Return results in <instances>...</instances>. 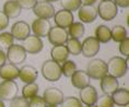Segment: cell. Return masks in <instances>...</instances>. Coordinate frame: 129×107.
<instances>
[{"label":"cell","mask_w":129,"mask_h":107,"mask_svg":"<svg viewBox=\"0 0 129 107\" xmlns=\"http://www.w3.org/2000/svg\"><path fill=\"white\" fill-rule=\"evenodd\" d=\"M107 74L113 76L116 79L124 77L128 69V58L124 59L122 57L114 56L106 62Z\"/></svg>","instance_id":"6da1fadb"},{"label":"cell","mask_w":129,"mask_h":107,"mask_svg":"<svg viewBox=\"0 0 129 107\" xmlns=\"http://www.w3.org/2000/svg\"><path fill=\"white\" fill-rule=\"evenodd\" d=\"M42 74L49 82H56L61 78V66L54 60H46L42 66Z\"/></svg>","instance_id":"7a4b0ae2"},{"label":"cell","mask_w":129,"mask_h":107,"mask_svg":"<svg viewBox=\"0 0 129 107\" xmlns=\"http://www.w3.org/2000/svg\"><path fill=\"white\" fill-rule=\"evenodd\" d=\"M98 15L104 21H112L116 18L118 13V7L113 0L101 1L98 7Z\"/></svg>","instance_id":"3957f363"},{"label":"cell","mask_w":129,"mask_h":107,"mask_svg":"<svg viewBox=\"0 0 129 107\" xmlns=\"http://www.w3.org/2000/svg\"><path fill=\"white\" fill-rule=\"evenodd\" d=\"M85 72L92 79L101 80L103 77L107 74V66H106V62L104 60L96 58L88 63Z\"/></svg>","instance_id":"277c9868"},{"label":"cell","mask_w":129,"mask_h":107,"mask_svg":"<svg viewBox=\"0 0 129 107\" xmlns=\"http://www.w3.org/2000/svg\"><path fill=\"white\" fill-rule=\"evenodd\" d=\"M7 60H9V62L12 64H21L26 60L27 57V53L25 51L22 45H18V44H13L12 46H10L7 49V54H6Z\"/></svg>","instance_id":"5b68a950"},{"label":"cell","mask_w":129,"mask_h":107,"mask_svg":"<svg viewBox=\"0 0 129 107\" xmlns=\"http://www.w3.org/2000/svg\"><path fill=\"white\" fill-rule=\"evenodd\" d=\"M18 84L14 81L4 80L0 82V99L1 100H11L18 96Z\"/></svg>","instance_id":"8992f818"},{"label":"cell","mask_w":129,"mask_h":107,"mask_svg":"<svg viewBox=\"0 0 129 107\" xmlns=\"http://www.w3.org/2000/svg\"><path fill=\"white\" fill-rule=\"evenodd\" d=\"M47 38L51 45L57 46V45H64L69 37L66 28L59 26H51L47 34Z\"/></svg>","instance_id":"52a82bcc"},{"label":"cell","mask_w":129,"mask_h":107,"mask_svg":"<svg viewBox=\"0 0 129 107\" xmlns=\"http://www.w3.org/2000/svg\"><path fill=\"white\" fill-rule=\"evenodd\" d=\"M100 43L94 36H89L81 43V54L86 58H92L100 51Z\"/></svg>","instance_id":"ba28073f"},{"label":"cell","mask_w":129,"mask_h":107,"mask_svg":"<svg viewBox=\"0 0 129 107\" xmlns=\"http://www.w3.org/2000/svg\"><path fill=\"white\" fill-rule=\"evenodd\" d=\"M33 12L34 14L37 17V19H49L54 18L55 15V7L53 4L46 1H37V4L35 5V7L33 8Z\"/></svg>","instance_id":"9c48e42d"},{"label":"cell","mask_w":129,"mask_h":107,"mask_svg":"<svg viewBox=\"0 0 129 107\" xmlns=\"http://www.w3.org/2000/svg\"><path fill=\"white\" fill-rule=\"evenodd\" d=\"M43 99L47 105H60L64 98L62 91L58 87H48L43 94Z\"/></svg>","instance_id":"30bf717a"},{"label":"cell","mask_w":129,"mask_h":107,"mask_svg":"<svg viewBox=\"0 0 129 107\" xmlns=\"http://www.w3.org/2000/svg\"><path fill=\"white\" fill-rule=\"evenodd\" d=\"M11 35L14 40L25 41L31 33V26L24 21H18L11 26Z\"/></svg>","instance_id":"8fae6325"},{"label":"cell","mask_w":129,"mask_h":107,"mask_svg":"<svg viewBox=\"0 0 129 107\" xmlns=\"http://www.w3.org/2000/svg\"><path fill=\"white\" fill-rule=\"evenodd\" d=\"M23 42H24V44L22 45V46H23V48L27 54L36 55L38 53H41L42 49H43V47H44L42 38L36 36V35H28L26 37V40L23 41Z\"/></svg>","instance_id":"7c38bea8"},{"label":"cell","mask_w":129,"mask_h":107,"mask_svg":"<svg viewBox=\"0 0 129 107\" xmlns=\"http://www.w3.org/2000/svg\"><path fill=\"white\" fill-rule=\"evenodd\" d=\"M78 18L81 23H93L98 18V10L94 6H81L78 11Z\"/></svg>","instance_id":"4fadbf2b"},{"label":"cell","mask_w":129,"mask_h":107,"mask_svg":"<svg viewBox=\"0 0 129 107\" xmlns=\"http://www.w3.org/2000/svg\"><path fill=\"white\" fill-rule=\"evenodd\" d=\"M80 102L82 104H85L86 106H92L94 105L96 99L99 97V94H98V91L94 86L92 85H88L83 89L80 90Z\"/></svg>","instance_id":"5bb4252c"},{"label":"cell","mask_w":129,"mask_h":107,"mask_svg":"<svg viewBox=\"0 0 129 107\" xmlns=\"http://www.w3.org/2000/svg\"><path fill=\"white\" fill-rule=\"evenodd\" d=\"M54 21H55V23H56V26H59L62 28H68L70 25L73 23V13L68 10L60 9L59 11L55 12Z\"/></svg>","instance_id":"9a60e30c"},{"label":"cell","mask_w":129,"mask_h":107,"mask_svg":"<svg viewBox=\"0 0 129 107\" xmlns=\"http://www.w3.org/2000/svg\"><path fill=\"white\" fill-rule=\"evenodd\" d=\"M50 27H51L50 22L49 20H46V19H36V20L33 21V23L31 25V30L33 31L34 35H36L38 37L47 36Z\"/></svg>","instance_id":"2e32d148"},{"label":"cell","mask_w":129,"mask_h":107,"mask_svg":"<svg viewBox=\"0 0 129 107\" xmlns=\"http://www.w3.org/2000/svg\"><path fill=\"white\" fill-rule=\"evenodd\" d=\"M38 77V71L32 66H23L19 70V78L22 82H24L25 84L28 83H34L37 80Z\"/></svg>","instance_id":"e0dca14e"},{"label":"cell","mask_w":129,"mask_h":107,"mask_svg":"<svg viewBox=\"0 0 129 107\" xmlns=\"http://www.w3.org/2000/svg\"><path fill=\"white\" fill-rule=\"evenodd\" d=\"M100 85H101V90L103 91V93L107 94V95H112L118 89L119 83L116 78H114L113 76H109V74H106V76H104L101 79Z\"/></svg>","instance_id":"ac0fdd59"},{"label":"cell","mask_w":129,"mask_h":107,"mask_svg":"<svg viewBox=\"0 0 129 107\" xmlns=\"http://www.w3.org/2000/svg\"><path fill=\"white\" fill-rule=\"evenodd\" d=\"M90 78L84 70H76V72L71 76V83L77 89L81 90L83 87L90 85Z\"/></svg>","instance_id":"d6986e66"},{"label":"cell","mask_w":129,"mask_h":107,"mask_svg":"<svg viewBox=\"0 0 129 107\" xmlns=\"http://www.w3.org/2000/svg\"><path fill=\"white\" fill-rule=\"evenodd\" d=\"M19 68L12 63H5L0 67V78L7 81H14L19 77Z\"/></svg>","instance_id":"ffe728a7"},{"label":"cell","mask_w":129,"mask_h":107,"mask_svg":"<svg viewBox=\"0 0 129 107\" xmlns=\"http://www.w3.org/2000/svg\"><path fill=\"white\" fill-rule=\"evenodd\" d=\"M22 8L17 2V0H7L4 5L2 12L7 15L9 19H15L21 14Z\"/></svg>","instance_id":"44dd1931"},{"label":"cell","mask_w":129,"mask_h":107,"mask_svg":"<svg viewBox=\"0 0 129 107\" xmlns=\"http://www.w3.org/2000/svg\"><path fill=\"white\" fill-rule=\"evenodd\" d=\"M50 56H51V60L61 64L66 60H68L69 53L64 45H57V46H53V48H51Z\"/></svg>","instance_id":"7402d4cb"},{"label":"cell","mask_w":129,"mask_h":107,"mask_svg":"<svg viewBox=\"0 0 129 107\" xmlns=\"http://www.w3.org/2000/svg\"><path fill=\"white\" fill-rule=\"evenodd\" d=\"M111 96L115 105L125 106L129 103V91L127 89H117Z\"/></svg>","instance_id":"603a6c76"},{"label":"cell","mask_w":129,"mask_h":107,"mask_svg":"<svg viewBox=\"0 0 129 107\" xmlns=\"http://www.w3.org/2000/svg\"><path fill=\"white\" fill-rule=\"evenodd\" d=\"M100 44L101 43H108L112 40L111 28L106 25H99L95 30V36H94Z\"/></svg>","instance_id":"cb8c5ba5"},{"label":"cell","mask_w":129,"mask_h":107,"mask_svg":"<svg viewBox=\"0 0 129 107\" xmlns=\"http://www.w3.org/2000/svg\"><path fill=\"white\" fill-rule=\"evenodd\" d=\"M84 31H85V28H84L83 23H81V22H73V23L68 27L67 33H68V36L70 35L71 38H77V40H79L80 37L83 36Z\"/></svg>","instance_id":"d4e9b609"},{"label":"cell","mask_w":129,"mask_h":107,"mask_svg":"<svg viewBox=\"0 0 129 107\" xmlns=\"http://www.w3.org/2000/svg\"><path fill=\"white\" fill-rule=\"evenodd\" d=\"M66 48L68 50V53L73 56H78L81 54V42L77 38H68L66 42Z\"/></svg>","instance_id":"484cf974"},{"label":"cell","mask_w":129,"mask_h":107,"mask_svg":"<svg viewBox=\"0 0 129 107\" xmlns=\"http://www.w3.org/2000/svg\"><path fill=\"white\" fill-rule=\"evenodd\" d=\"M111 34L113 41L120 43L121 41H124L127 37V30L122 25H115L113 30H111Z\"/></svg>","instance_id":"4316f807"},{"label":"cell","mask_w":129,"mask_h":107,"mask_svg":"<svg viewBox=\"0 0 129 107\" xmlns=\"http://www.w3.org/2000/svg\"><path fill=\"white\" fill-rule=\"evenodd\" d=\"M38 93V85L36 83H28L25 84L22 89V96L26 99H30L32 97L36 96Z\"/></svg>","instance_id":"83f0119b"},{"label":"cell","mask_w":129,"mask_h":107,"mask_svg":"<svg viewBox=\"0 0 129 107\" xmlns=\"http://www.w3.org/2000/svg\"><path fill=\"white\" fill-rule=\"evenodd\" d=\"M60 66H61V73L66 78H71V76L77 70V64L72 60H66Z\"/></svg>","instance_id":"f1b7e54d"},{"label":"cell","mask_w":129,"mask_h":107,"mask_svg":"<svg viewBox=\"0 0 129 107\" xmlns=\"http://www.w3.org/2000/svg\"><path fill=\"white\" fill-rule=\"evenodd\" d=\"M60 5L63 10H68L70 12L78 11L82 6L81 0H60Z\"/></svg>","instance_id":"f546056e"},{"label":"cell","mask_w":129,"mask_h":107,"mask_svg":"<svg viewBox=\"0 0 129 107\" xmlns=\"http://www.w3.org/2000/svg\"><path fill=\"white\" fill-rule=\"evenodd\" d=\"M14 38L12 37L11 33L9 32H2L0 33V47L2 49H8L10 46L13 45Z\"/></svg>","instance_id":"4dcf8cb0"},{"label":"cell","mask_w":129,"mask_h":107,"mask_svg":"<svg viewBox=\"0 0 129 107\" xmlns=\"http://www.w3.org/2000/svg\"><path fill=\"white\" fill-rule=\"evenodd\" d=\"M94 106L95 107H114L115 104H114V102H113L111 95L103 94L101 97H98Z\"/></svg>","instance_id":"1f68e13d"},{"label":"cell","mask_w":129,"mask_h":107,"mask_svg":"<svg viewBox=\"0 0 129 107\" xmlns=\"http://www.w3.org/2000/svg\"><path fill=\"white\" fill-rule=\"evenodd\" d=\"M60 105H61V107H83L82 103L80 102V99L75 96L64 97L62 103H61Z\"/></svg>","instance_id":"d6a6232c"},{"label":"cell","mask_w":129,"mask_h":107,"mask_svg":"<svg viewBox=\"0 0 129 107\" xmlns=\"http://www.w3.org/2000/svg\"><path fill=\"white\" fill-rule=\"evenodd\" d=\"M10 107H28V100L23 96H15L10 100Z\"/></svg>","instance_id":"836d02e7"},{"label":"cell","mask_w":129,"mask_h":107,"mask_svg":"<svg viewBox=\"0 0 129 107\" xmlns=\"http://www.w3.org/2000/svg\"><path fill=\"white\" fill-rule=\"evenodd\" d=\"M118 50L122 56L128 58V56H129V38L128 37H126L124 41H121L120 43H119Z\"/></svg>","instance_id":"e575fe53"},{"label":"cell","mask_w":129,"mask_h":107,"mask_svg":"<svg viewBox=\"0 0 129 107\" xmlns=\"http://www.w3.org/2000/svg\"><path fill=\"white\" fill-rule=\"evenodd\" d=\"M28 107H46V103L44 102L43 97L42 96H34L30 98V102H28Z\"/></svg>","instance_id":"d590c367"},{"label":"cell","mask_w":129,"mask_h":107,"mask_svg":"<svg viewBox=\"0 0 129 107\" xmlns=\"http://www.w3.org/2000/svg\"><path fill=\"white\" fill-rule=\"evenodd\" d=\"M21 8L24 9H33L37 4V0H17Z\"/></svg>","instance_id":"8d00e7d4"},{"label":"cell","mask_w":129,"mask_h":107,"mask_svg":"<svg viewBox=\"0 0 129 107\" xmlns=\"http://www.w3.org/2000/svg\"><path fill=\"white\" fill-rule=\"evenodd\" d=\"M9 18L2 11H0V31H4L9 26Z\"/></svg>","instance_id":"74e56055"},{"label":"cell","mask_w":129,"mask_h":107,"mask_svg":"<svg viewBox=\"0 0 129 107\" xmlns=\"http://www.w3.org/2000/svg\"><path fill=\"white\" fill-rule=\"evenodd\" d=\"M117 7L120 8H128L129 6V0H113Z\"/></svg>","instance_id":"f35d334b"},{"label":"cell","mask_w":129,"mask_h":107,"mask_svg":"<svg viewBox=\"0 0 129 107\" xmlns=\"http://www.w3.org/2000/svg\"><path fill=\"white\" fill-rule=\"evenodd\" d=\"M7 61V57H6V53L2 49H0V67L4 66Z\"/></svg>","instance_id":"ab89813d"},{"label":"cell","mask_w":129,"mask_h":107,"mask_svg":"<svg viewBox=\"0 0 129 107\" xmlns=\"http://www.w3.org/2000/svg\"><path fill=\"white\" fill-rule=\"evenodd\" d=\"M94 2H96V0H81V4L83 6H93Z\"/></svg>","instance_id":"60d3db41"},{"label":"cell","mask_w":129,"mask_h":107,"mask_svg":"<svg viewBox=\"0 0 129 107\" xmlns=\"http://www.w3.org/2000/svg\"><path fill=\"white\" fill-rule=\"evenodd\" d=\"M44 1H46V2H49V4H51V2H56V1H58V0H44Z\"/></svg>","instance_id":"b9f144b4"},{"label":"cell","mask_w":129,"mask_h":107,"mask_svg":"<svg viewBox=\"0 0 129 107\" xmlns=\"http://www.w3.org/2000/svg\"><path fill=\"white\" fill-rule=\"evenodd\" d=\"M0 107H6V106H5L4 100H1V99H0Z\"/></svg>","instance_id":"7bdbcfd3"},{"label":"cell","mask_w":129,"mask_h":107,"mask_svg":"<svg viewBox=\"0 0 129 107\" xmlns=\"http://www.w3.org/2000/svg\"><path fill=\"white\" fill-rule=\"evenodd\" d=\"M46 107H57V106H55V105H46Z\"/></svg>","instance_id":"ee69618b"},{"label":"cell","mask_w":129,"mask_h":107,"mask_svg":"<svg viewBox=\"0 0 129 107\" xmlns=\"http://www.w3.org/2000/svg\"><path fill=\"white\" fill-rule=\"evenodd\" d=\"M86 107H95L94 105H92V106H86Z\"/></svg>","instance_id":"f6af8a7d"},{"label":"cell","mask_w":129,"mask_h":107,"mask_svg":"<svg viewBox=\"0 0 129 107\" xmlns=\"http://www.w3.org/2000/svg\"><path fill=\"white\" fill-rule=\"evenodd\" d=\"M122 107H129L128 105H125V106H122Z\"/></svg>","instance_id":"bcb514c9"},{"label":"cell","mask_w":129,"mask_h":107,"mask_svg":"<svg viewBox=\"0 0 129 107\" xmlns=\"http://www.w3.org/2000/svg\"><path fill=\"white\" fill-rule=\"evenodd\" d=\"M102 1H105V0H102Z\"/></svg>","instance_id":"7dc6e473"}]
</instances>
